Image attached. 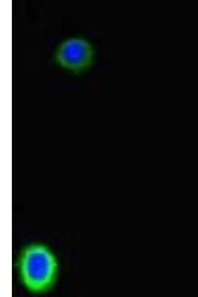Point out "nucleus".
Wrapping results in <instances>:
<instances>
[{
    "instance_id": "2",
    "label": "nucleus",
    "mask_w": 198,
    "mask_h": 297,
    "mask_svg": "<svg viewBox=\"0 0 198 297\" xmlns=\"http://www.w3.org/2000/svg\"><path fill=\"white\" fill-rule=\"evenodd\" d=\"M94 55L93 47L89 41L81 38H73L59 45L54 58L60 66L78 73L92 64Z\"/></svg>"
},
{
    "instance_id": "1",
    "label": "nucleus",
    "mask_w": 198,
    "mask_h": 297,
    "mask_svg": "<svg viewBox=\"0 0 198 297\" xmlns=\"http://www.w3.org/2000/svg\"><path fill=\"white\" fill-rule=\"evenodd\" d=\"M19 265L21 281L29 291L43 293L54 284L58 263L47 246L42 244L27 246L21 252Z\"/></svg>"
}]
</instances>
